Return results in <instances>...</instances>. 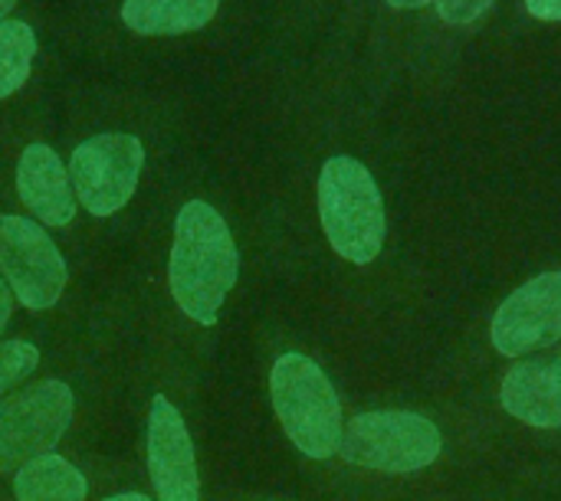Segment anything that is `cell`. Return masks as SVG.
Wrapping results in <instances>:
<instances>
[{"mask_svg": "<svg viewBox=\"0 0 561 501\" xmlns=\"http://www.w3.org/2000/svg\"><path fill=\"white\" fill-rule=\"evenodd\" d=\"M0 269L30 312H46L66 289V263L46 230L26 217L0 220Z\"/></svg>", "mask_w": 561, "mask_h": 501, "instance_id": "52a82bcc", "label": "cell"}, {"mask_svg": "<svg viewBox=\"0 0 561 501\" xmlns=\"http://www.w3.org/2000/svg\"><path fill=\"white\" fill-rule=\"evenodd\" d=\"M69 420L72 391L62 381H43L0 400V473L53 453Z\"/></svg>", "mask_w": 561, "mask_h": 501, "instance_id": "5b68a950", "label": "cell"}, {"mask_svg": "<svg viewBox=\"0 0 561 501\" xmlns=\"http://www.w3.org/2000/svg\"><path fill=\"white\" fill-rule=\"evenodd\" d=\"M391 7H398V10H417V7H424V3H431V0H388Z\"/></svg>", "mask_w": 561, "mask_h": 501, "instance_id": "d6986e66", "label": "cell"}, {"mask_svg": "<svg viewBox=\"0 0 561 501\" xmlns=\"http://www.w3.org/2000/svg\"><path fill=\"white\" fill-rule=\"evenodd\" d=\"M16 190L20 200L46 223V226H69L76 217L72 180L62 161L46 144H30L16 164Z\"/></svg>", "mask_w": 561, "mask_h": 501, "instance_id": "30bf717a", "label": "cell"}, {"mask_svg": "<svg viewBox=\"0 0 561 501\" xmlns=\"http://www.w3.org/2000/svg\"><path fill=\"white\" fill-rule=\"evenodd\" d=\"M105 501H151L148 496H112V499Z\"/></svg>", "mask_w": 561, "mask_h": 501, "instance_id": "ffe728a7", "label": "cell"}, {"mask_svg": "<svg viewBox=\"0 0 561 501\" xmlns=\"http://www.w3.org/2000/svg\"><path fill=\"white\" fill-rule=\"evenodd\" d=\"M13 7H16V0H0V20H3Z\"/></svg>", "mask_w": 561, "mask_h": 501, "instance_id": "44dd1931", "label": "cell"}, {"mask_svg": "<svg viewBox=\"0 0 561 501\" xmlns=\"http://www.w3.org/2000/svg\"><path fill=\"white\" fill-rule=\"evenodd\" d=\"M270 394L286 436L309 456L329 459L342 443V407L325 371L306 354H283L270 374Z\"/></svg>", "mask_w": 561, "mask_h": 501, "instance_id": "3957f363", "label": "cell"}, {"mask_svg": "<svg viewBox=\"0 0 561 501\" xmlns=\"http://www.w3.org/2000/svg\"><path fill=\"white\" fill-rule=\"evenodd\" d=\"M237 272L240 256L224 217L204 200L184 203L171 249V292L184 315L197 325H214L227 292L237 286Z\"/></svg>", "mask_w": 561, "mask_h": 501, "instance_id": "6da1fadb", "label": "cell"}, {"mask_svg": "<svg viewBox=\"0 0 561 501\" xmlns=\"http://www.w3.org/2000/svg\"><path fill=\"white\" fill-rule=\"evenodd\" d=\"M148 469L158 501H197L201 479L184 417L168 397H154L148 417Z\"/></svg>", "mask_w": 561, "mask_h": 501, "instance_id": "9c48e42d", "label": "cell"}, {"mask_svg": "<svg viewBox=\"0 0 561 501\" xmlns=\"http://www.w3.org/2000/svg\"><path fill=\"white\" fill-rule=\"evenodd\" d=\"M36 33L23 20H0V98L13 95L33 66Z\"/></svg>", "mask_w": 561, "mask_h": 501, "instance_id": "5bb4252c", "label": "cell"}, {"mask_svg": "<svg viewBox=\"0 0 561 501\" xmlns=\"http://www.w3.org/2000/svg\"><path fill=\"white\" fill-rule=\"evenodd\" d=\"M13 492H16V501H82L85 479L62 456L46 453L20 466Z\"/></svg>", "mask_w": 561, "mask_h": 501, "instance_id": "4fadbf2b", "label": "cell"}, {"mask_svg": "<svg viewBox=\"0 0 561 501\" xmlns=\"http://www.w3.org/2000/svg\"><path fill=\"white\" fill-rule=\"evenodd\" d=\"M490 335L506 358H523L561 341V272H542L519 286L500 305Z\"/></svg>", "mask_w": 561, "mask_h": 501, "instance_id": "ba28073f", "label": "cell"}, {"mask_svg": "<svg viewBox=\"0 0 561 501\" xmlns=\"http://www.w3.org/2000/svg\"><path fill=\"white\" fill-rule=\"evenodd\" d=\"M444 440L440 430L421 417L404 410H375L355 417L342 430L339 453L345 463L378 473H417L434 466Z\"/></svg>", "mask_w": 561, "mask_h": 501, "instance_id": "277c9868", "label": "cell"}, {"mask_svg": "<svg viewBox=\"0 0 561 501\" xmlns=\"http://www.w3.org/2000/svg\"><path fill=\"white\" fill-rule=\"evenodd\" d=\"M496 0H437V13L447 23H473L477 16H483Z\"/></svg>", "mask_w": 561, "mask_h": 501, "instance_id": "2e32d148", "label": "cell"}, {"mask_svg": "<svg viewBox=\"0 0 561 501\" xmlns=\"http://www.w3.org/2000/svg\"><path fill=\"white\" fill-rule=\"evenodd\" d=\"M319 217L339 256L371 263L385 246V203L371 171L348 158H329L319 174Z\"/></svg>", "mask_w": 561, "mask_h": 501, "instance_id": "7a4b0ae2", "label": "cell"}, {"mask_svg": "<svg viewBox=\"0 0 561 501\" xmlns=\"http://www.w3.org/2000/svg\"><path fill=\"white\" fill-rule=\"evenodd\" d=\"M220 0H125L122 20L141 36H178L214 20Z\"/></svg>", "mask_w": 561, "mask_h": 501, "instance_id": "7c38bea8", "label": "cell"}, {"mask_svg": "<svg viewBox=\"0 0 561 501\" xmlns=\"http://www.w3.org/2000/svg\"><path fill=\"white\" fill-rule=\"evenodd\" d=\"M10 312H13V292L7 289V282H0V331L10 322Z\"/></svg>", "mask_w": 561, "mask_h": 501, "instance_id": "ac0fdd59", "label": "cell"}, {"mask_svg": "<svg viewBox=\"0 0 561 501\" xmlns=\"http://www.w3.org/2000/svg\"><path fill=\"white\" fill-rule=\"evenodd\" d=\"M503 407L529 427H561V354L513 364L503 377Z\"/></svg>", "mask_w": 561, "mask_h": 501, "instance_id": "8fae6325", "label": "cell"}, {"mask_svg": "<svg viewBox=\"0 0 561 501\" xmlns=\"http://www.w3.org/2000/svg\"><path fill=\"white\" fill-rule=\"evenodd\" d=\"M526 7L536 20H546V23L561 20V0H526Z\"/></svg>", "mask_w": 561, "mask_h": 501, "instance_id": "e0dca14e", "label": "cell"}, {"mask_svg": "<svg viewBox=\"0 0 561 501\" xmlns=\"http://www.w3.org/2000/svg\"><path fill=\"white\" fill-rule=\"evenodd\" d=\"M145 148L135 135H95L72 151L69 180L92 217L122 210L138 184Z\"/></svg>", "mask_w": 561, "mask_h": 501, "instance_id": "8992f818", "label": "cell"}, {"mask_svg": "<svg viewBox=\"0 0 561 501\" xmlns=\"http://www.w3.org/2000/svg\"><path fill=\"white\" fill-rule=\"evenodd\" d=\"M39 368V351L30 341H0V394L26 381Z\"/></svg>", "mask_w": 561, "mask_h": 501, "instance_id": "9a60e30c", "label": "cell"}]
</instances>
